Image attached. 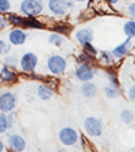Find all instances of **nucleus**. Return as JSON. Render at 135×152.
Here are the masks:
<instances>
[{
	"mask_svg": "<svg viewBox=\"0 0 135 152\" xmlns=\"http://www.w3.org/2000/svg\"><path fill=\"white\" fill-rule=\"evenodd\" d=\"M11 46H12V45L9 44V42H7L0 38V56L4 57L6 54H8L9 52H11Z\"/></svg>",
	"mask_w": 135,
	"mask_h": 152,
	"instance_id": "obj_27",
	"label": "nucleus"
},
{
	"mask_svg": "<svg viewBox=\"0 0 135 152\" xmlns=\"http://www.w3.org/2000/svg\"><path fill=\"white\" fill-rule=\"evenodd\" d=\"M11 11V1L9 0H0V14L7 15Z\"/></svg>",
	"mask_w": 135,
	"mask_h": 152,
	"instance_id": "obj_28",
	"label": "nucleus"
},
{
	"mask_svg": "<svg viewBox=\"0 0 135 152\" xmlns=\"http://www.w3.org/2000/svg\"><path fill=\"white\" fill-rule=\"evenodd\" d=\"M127 14H129L131 18H135V1H131L127 7Z\"/></svg>",
	"mask_w": 135,
	"mask_h": 152,
	"instance_id": "obj_33",
	"label": "nucleus"
},
{
	"mask_svg": "<svg viewBox=\"0 0 135 152\" xmlns=\"http://www.w3.org/2000/svg\"><path fill=\"white\" fill-rule=\"evenodd\" d=\"M8 37V42L12 46H22L27 41V33L23 27H14L11 28L7 34Z\"/></svg>",
	"mask_w": 135,
	"mask_h": 152,
	"instance_id": "obj_9",
	"label": "nucleus"
},
{
	"mask_svg": "<svg viewBox=\"0 0 135 152\" xmlns=\"http://www.w3.org/2000/svg\"><path fill=\"white\" fill-rule=\"evenodd\" d=\"M130 50H131V38L127 37V39L124 42H122V44H119L115 49L112 50V54L115 58H122V57L127 56V54L130 53Z\"/></svg>",
	"mask_w": 135,
	"mask_h": 152,
	"instance_id": "obj_15",
	"label": "nucleus"
},
{
	"mask_svg": "<svg viewBox=\"0 0 135 152\" xmlns=\"http://www.w3.org/2000/svg\"><path fill=\"white\" fill-rule=\"evenodd\" d=\"M6 142H7V148L11 149V151H15V152H22V151H25L26 147H27L26 139L22 134H18V133L8 134Z\"/></svg>",
	"mask_w": 135,
	"mask_h": 152,
	"instance_id": "obj_10",
	"label": "nucleus"
},
{
	"mask_svg": "<svg viewBox=\"0 0 135 152\" xmlns=\"http://www.w3.org/2000/svg\"><path fill=\"white\" fill-rule=\"evenodd\" d=\"M97 86L92 83V80L91 82H84L81 86V94L88 99H93L97 95Z\"/></svg>",
	"mask_w": 135,
	"mask_h": 152,
	"instance_id": "obj_16",
	"label": "nucleus"
},
{
	"mask_svg": "<svg viewBox=\"0 0 135 152\" xmlns=\"http://www.w3.org/2000/svg\"><path fill=\"white\" fill-rule=\"evenodd\" d=\"M74 39L79 42L80 45H84V44H87V42H92L93 41V31H92L91 28H87V27L79 28V30L74 33Z\"/></svg>",
	"mask_w": 135,
	"mask_h": 152,
	"instance_id": "obj_13",
	"label": "nucleus"
},
{
	"mask_svg": "<svg viewBox=\"0 0 135 152\" xmlns=\"http://www.w3.org/2000/svg\"><path fill=\"white\" fill-rule=\"evenodd\" d=\"M19 11L25 16H39L43 14V0H22L19 4Z\"/></svg>",
	"mask_w": 135,
	"mask_h": 152,
	"instance_id": "obj_3",
	"label": "nucleus"
},
{
	"mask_svg": "<svg viewBox=\"0 0 135 152\" xmlns=\"http://www.w3.org/2000/svg\"><path fill=\"white\" fill-rule=\"evenodd\" d=\"M76 79L80 80L81 83L84 82H91L96 75V69L93 66H91V64H79L74 69Z\"/></svg>",
	"mask_w": 135,
	"mask_h": 152,
	"instance_id": "obj_8",
	"label": "nucleus"
},
{
	"mask_svg": "<svg viewBox=\"0 0 135 152\" xmlns=\"http://www.w3.org/2000/svg\"><path fill=\"white\" fill-rule=\"evenodd\" d=\"M45 22L39 20L38 16H25V28H34V30H41L45 28Z\"/></svg>",
	"mask_w": 135,
	"mask_h": 152,
	"instance_id": "obj_17",
	"label": "nucleus"
},
{
	"mask_svg": "<svg viewBox=\"0 0 135 152\" xmlns=\"http://www.w3.org/2000/svg\"><path fill=\"white\" fill-rule=\"evenodd\" d=\"M38 66V56L34 52H26L19 57V68L25 73L35 72Z\"/></svg>",
	"mask_w": 135,
	"mask_h": 152,
	"instance_id": "obj_6",
	"label": "nucleus"
},
{
	"mask_svg": "<svg viewBox=\"0 0 135 152\" xmlns=\"http://www.w3.org/2000/svg\"><path fill=\"white\" fill-rule=\"evenodd\" d=\"M18 80L19 76L14 68H9L7 65L1 66V69H0V82L4 83V84H15Z\"/></svg>",
	"mask_w": 135,
	"mask_h": 152,
	"instance_id": "obj_11",
	"label": "nucleus"
},
{
	"mask_svg": "<svg viewBox=\"0 0 135 152\" xmlns=\"http://www.w3.org/2000/svg\"><path fill=\"white\" fill-rule=\"evenodd\" d=\"M76 61L79 64H93L95 61H96V56H93V54H89L87 53V52H80L79 54H77V57H76Z\"/></svg>",
	"mask_w": 135,
	"mask_h": 152,
	"instance_id": "obj_21",
	"label": "nucleus"
},
{
	"mask_svg": "<svg viewBox=\"0 0 135 152\" xmlns=\"http://www.w3.org/2000/svg\"><path fill=\"white\" fill-rule=\"evenodd\" d=\"M123 31L129 38H135V19H130L123 26Z\"/></svg>",
	"mask_w": 135,
	"mask_h": 152,
	"instance_id": "obj_23",
	"label": "nucleus"
},
{
	"mask_svg": "<svg viewBox=\"0 0 135 152\" xmlns=\"http://www.w3.org/2000/svg\"><path fill=\"white\" fill-rule=\"evenodd\" d=\"M7 20L9 25H12L14 27H23L25 28V15H19V14L8 12L7 14Z\"/></svg>",
	"mask_w": 135,
	"mask_h": 152,
	"instance_id": "obj_18",
	"label": "nucleus"
},
{
	"mask_svg": "<svg viewBox=\"0 0 135 152\" xmlns=\"http://www.w3.org/2000/svg\"><path fill=\"white\" fill-rule=\"evenodd\" d=\"M37 95H38V98H41L42 101H49V99L53 98L54 88L50 84L42 82V83H39L37 87Z\"/></svg>",
	"mask_w": 135,
	"mask_h": 152,
	"instance_id": "obj_14",
	"label": "nucleus"
},
{
	"mask_svg": "<svg viewBox=\"0 0 135 152\" xmlns=\"http://www.w3.org/2000/svg\"><path fill=\"white\" fill-rule=\"evenodd\" d=\"M53 31L60 33V34H65L68 35L70 31H72V26L68 25V23H57L56 26H53Z\"/></svg>",
	"mask_w": 135,
	"mask_h": 152,
	"instance_id": "obj_26",
	"label": "nucleus"
},
{
	"mask_svg": "<svg viewBox=\"0 0 135 152\" xmlns=\"http://www.w3.org/2000/svg\"><path fill=\"white\" fill-rule=\"evenodd\" d=\"M4 65L9 66V68H14L15 69L16 66H19V57L16 54H6L4 56Z\"/></svg>",
	"mask_w": 135,
	"mask_h": 152,
	"instance_id": "obj_24",
	"label": "nucleus"
},
{
	"mask_svg": "<svg viewBox=\"0 0 135 152\" xmlns=\"http://www.w3.org/2000/svg\"><path fill=\"white\" fill-rule=\"evenodd\" d=\"M8 20H7V16H4L3 14H0V31L4 30V28L8 27Z\"/></svg>",
	"mask_w": 135,
	"mask_h": 152,
	"instance_id": "obj_31",
	"label": "nucleus"
},
{
	"mask_svg": "<svg viewBox=\"0 0 135 152\" xmlns=\"http://www.w3.org/2000/svg\"><path fill=\"white\" fill-rule=\"evenodd\" d=\"M15 122L14 113H3L0 111V134H4L8 129H11Z\"/></svg>",
	"mask_w": 135,
	"mask_h": 152,
	"instance_id": "obj_12",
	"label": "nucleus"
},
{
	"mask_svg": "<svg viewBox=\"0 0 135 152\" xmlns=\"http://www.w3.org/2000/svg\"><path fill=\"white\" fill-rule=\"evenodd\" d=\"M4 149H6V144H4V141L1 139H0V152H3Z\"/></svg>",
	"mask_w": 135,
	"mask_h": 152,
	"instance_id": "obj_34",
	"label": "nucleus"
},
{
	"mask_svg": "<svg viewBox=\"0 0 135 152\" xmlns=\"http://www.w3.org/2000/svg\"><path fill=\"white\" fill-rule=\"evenodd\" d=\"M81 46H82V50L87 52V53L93 54V56H96V54H97V49L92 45V42H87V44L81 45Z\"/></svg>",
	"mask_w": 135,
	"mask_h": 152,
	"instance_id": "obj_30",
	"label": "nucleus"
},
{
	"mask_svg": "<svg viewBox=\"0 0 135 152\" xmlns=\"http://www.w3.org/2000/svg\"><path fill=\"white\" fill-rule=\"evenodd\" d=\"M84 130L91 137H99L103 133V122L97 117H87L84 120Z\"/></svg>",
	"mask_w": 135,
	"mask_h": 152,
	"instance_id": "obj_7",
	"label": "nucleus"
},
{
	"mask_svg": "<svg viewBox=\"0 0 135 152\" xmlns=\"http://www.w3.org/2000/svg\"><path fill=\"white\" fill-rule=\"evenodd\" d=\"M104 94H105V96H107L108 99H115V98H118V96L120 95L119 86L110 83V84H107L105 87H104Z\"/></svg>",
	"mask_w": 135,
	"mask_h": 152,
	"instance_id": "obj_19",
	"label": "nucleus"
},
{
	"mask_svg": "<svg viewBox=\"0 0 135 152\" xmlns=\"http://www.w3.org/2000/svg\"><path fill=\"white\" fill-rule=\"evenodd\" d=\"M127 96H129V99L132 102V103H135V84H132L131 87L129 88V92H127Z\"/></svg>",
	"mask_w": 135,
	"mask_h": 152,
	"instance_id": "obj_32",
	"label": "nucleus"
},
{
	"mask_svg": "<svg viewBox=\"0 0 135 152\" xmlns=\"http://www.w3.org/2000/svg\"><path fill=\"white\" fill-rule=\"evenodd\" d=\"M105 1H107L108 4H116L119 0H105Z\"/></svg>",
	"mask_w": 135,
	"mask_h": 152,
	"instance_id": "obj_35",
	"label": "nucleus"
},
{
	"mask_svg": "<svg viewBox=\"0 0 135 152\" xmlns=\"http://www.w3.org/2000/svg\"><path fill=\"white\" fill-rule=\"evenodd\" d=\"M73 0H47V10L53 16L62 18L69 15V12L74 7Z\"/></svg>",
	"mask_w": 135,
	"mask_h": 152,
	"instance_id": "obj_1",
	"label": "nucleus"
},
{
	"mask_svg": "<svg viewBox=\"0 0 135 152\" xmlns=\"http://www.w3.org/2000/svg\"><path fill=\"white\" fill-rule=\"evenodd\" d=\"M46 68L50 75L60 76L62 73H65L66 68H68V61L61 54H51V56H49V58L46 61Z\"/></svg>",
	"mask_w": 135,
	"mask_h": 152,
	"instance_id": "obj_2",
	"label": "nucleus"
},
{
	"mask_svg": "<svg viewBox=\"0 0 135 152\" xmlns=\"http://www.w3.org/2000/svg\"><path fill=\"white\" fill-rule=\"evenodd\" d=\"M107 79H108V82L112 83V84L119 86V77H118V75H116L115 71H111V69L107 71Z\"/></svg>",
	"mask_w": 135,
	"mask_h": 152,
	"instance_id": "obj_29",
	"label": "nucleus"
},
{
	"mask_svg": "<svg viewBox=\"0 0 135 152\" xmlns=\"http://www.w3.org/2000/svg\"><path fill=\"white\" fill-rule=\"evenodd\" d=\"M99 60H100L101 63H104L105 65H111V64H113V61L116 60V58L113 57L112 52L100 50V52H99Z\"/></svg>",
	"mask_w": 135,
	"mask_h": 152,
	"instance_id": "obj_22",
	"label": "nucleus"
},
{
	"mask_svg": "<svg viewBox=\"0 0 135 152\" xmlns=\"http://www.w3.org/2000/svg\"><path fill=\"white\" fill-rule=\"evenodd\" d=\"M47 41H49V44L53 45V46L60 48V46H62V45H64V42H65V38H64V35L60 34V33L51 31L50 34H49V37H47Z\"/></svg>",
	"mask_w": 135,
	"mask_h": 152,
	"instance_id": "obj_20",
	"label": "nucleus"
},
{
	"mask_svg": "<svg viewBox=\"0 0 135 152\" xmlns=\"http://www.w3.org/2000/svg\"><path fill=\"white\" fill-rule=\"evenodd\" d=\"M18 106V98L15 92L6 90L0 92V111L3 113H14Z\"/></svg>",
	"mask_w": 135,
	"mask_h": 152,
	"instance_id": "obj_5",
	"label": "nucleus"
},
{
	"mask_svg": "<svg viewBox=\"0 0 135 152\" xmlns=\"http://www.w3.org/2000/svg\"><path fill=\"white\" fill-rule=\"evenodd\" d=\"M120 120H122L123 124L130 125V124H132V121H134V113H132L130 109H123V110L120 111Z\"/></svg>",
	"mask_w": 135,
	"mask_h": 152,
	"instance_id": "obj_25",
	"label": "nucleus"
},
{
	"mask_svg": "<svg viewBox=\"0 0 135 152\" xmlns=\"http://www.w3.org/2000/svg\"><path fill=\"white\" fill-rule=\"evenodd\" d=\"M58 140L62 145L65 147H74L80 142V134L79 132L72 126H64L58 132Z\"/></svg>",
	"mask_w": 135,
	"mask_h": 152,
	"instance_id": "obj_4",
	"label": "nucleus"
},
{
	"mask_svg": "<svg viewBox=\"0 0 135 152\" xmlns=\"http://www.w3.org/2000/svg\"><path fill=\"white\" fill-rule=\"evenodd\" d=\"M73 1H74V3H87L88 0H73Z\"/></svg>",
	"mask_w": 135,
	"mask_h": 152,
	"instance_id": "obj_36",
	"label": "nucleus"
}]
</instances>
